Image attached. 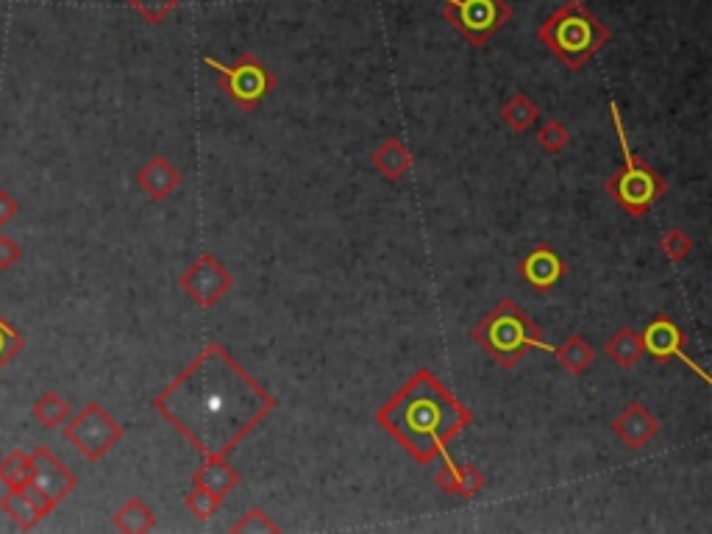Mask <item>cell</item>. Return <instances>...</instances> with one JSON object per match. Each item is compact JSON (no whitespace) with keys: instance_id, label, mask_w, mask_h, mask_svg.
Instances as JSON below:
<instances>
[{"instance_id":"6da1fadb","label":"cell","mask_w":712,"mask_h":534,"mask_svg":"<svg viewBox=\"0 0 712 534\" xmlns=\"http://www.w3.org/2000/svg\"><path fill=\"white\" fill-rule=\"evenodd\" d=\"M279 407L223 348L209 343L153 398V409L204 457H229Z\"/></svg>"},{"instance_id":"7a4b0ae2","label":"cell","mask_w":712,"mask_h":534,"mask_svg":"<svg viewBox=\"0 0 712 534\" xmlns=\"http://www.w3.org/2000/svg\"><path fill=\"white\" fill-rule=\"evenodd\" d=\"M376 423L407 448L420 465L445 457V445L473 423L465 409L429 368H420L398 393L376 412Z\"/></svg>"},{"instance_id":"3957f363","label":"cell","mask_w":712,"mask_h":534,"mask_svg":"<svg viewBox=\"0 0 712 534\" xmlns=\"http://www.w3.org/2000/svg\"><path fill=\"white\" fill-rule=\"evenodd\" d=\"M473 343L482 348L496 365L512 370L529 351H546L554 354V345L548 343L543 329L534 323L523 306L512 298L498 301L471 331Z\"/></svg>"},{"instance_id":"277c9868","label":"cell","mask_w":712,"mask_h":534,"mask_svg":"<svg viewBox=\"0 0 712 534\" xmlns=\"http://www.w3.org/2000/svg\"><path fill=\"white\" fill-rule=\"evenodd\" d=\"M537 39L554 53L565 67L579 70L610 42V28L579 0L562 3L543 26L537 28Z\"/></svg>"},{"instance_id":"5b68a950","label":"cell","mask_w":712,"mask_h":534,"mask_svg":"<svg viewBox=\"0 0 712 534\" xmlns=\"http://www.w3.org/2000/svg\"><path fill=\"white\" fill-rule=\"evenodd\" d=\"M610 115H612V126H615V137H618V145H621V156H623V167L618 173H612L610 181H607V192L615 204L621 206L626 215L632 217H643L646 212H651V206L660 201L668 184L665 178L654 170V167L637 156L629 145V137H626V128H623V117L618 112V103L610 101Z\"/></svg>"},{"instance_id":"8992f818","label":"cell","mask_w":712,"mask_h":534,"mask_svg":"<svg viewBox=\"0 0 712 534\" xmlns=\"http://www.w3.org/2000/svg\"><path fill=\"white\" fill-rule=\"evenodd\" d=\"M204 64L215 70L220 89L242 112H256L259 103L265 101L270 92H276V76L267 70V64L259 62L256 53H242L234 64H223L206 56Z\"/></svg>"},{"instance_id":"52a82bcc","label":"cell","mask_w":712,"mask_h":534,"mask_svg":"<svg viewBox=\"0 0 712 534\" xmlns=\"http://www.w3.org/2000/svg\"><path fill=\"white\" fill-rule=\"evenodd\" d=\"M443 17L457 28V34L473 48L496 37L507 26L512 9L504 0H440Z\"/></svg>"},{"instance_id":"ba28073f","label":"cell","mask_w":712,"mask_h":534,"mask_svg":"<svg viewBox=\"0 0 712 534\" xmlns=\"http://www.w3.org/2000/svg\"><path fill=\"white\" fill-rule=\"evenodd\" d=\"M64 440L73 448H78V454L84 459L98 462L123 440V426L98 401H89L78 415L67 418V423H64Z\"/></svg>"},{"instance_id":"9c48e42d","label":"cell","mask_w":712,"mask_h":534,"mask_svg":"<svg viewBox=\"0 0 712 534\" xmlns=\"http://www.w3.org/2000/svg\"><path fill=\"white\" fill-rule=\"evenodd\" d=\"M178 284H181V290L187 293L190 301H195L201 309H209L223 295L231 293L234 276H231L229 267L223 265L215 254H201L178 276Z\"/></svg>"},{"instance_id":"30bf717a","label":"cell","mask_w":712,"mask_h":534,"mask_svg":"<svg viewBox=\"0 0 712 534\" xmlns=\"http://www.w3.org/2000/svg\"><path fill=\"white\" fill-rule=\"evenodd\" d=\"M28 457H31V479H28V487H34L39 496L48 498L53 507H59L64 498L70 496L78 487L76 473L70 471L48 445H37Z\"/></svg>"},{"instance_id":"8fae6325","label":"cell","mask_w":712,"mask_h":534,"mask_svg":"<svg viewBox=\"0 0 712 534\" xmlns=\"http://www.w3.org/2000/svg\"><path fill=\"white\" fill-rule=\"evenodd\" d=\"M685 340L687 337L682 326H679L676 320L668 318V315H657V318L651 320L649 326L643 329V334H640L643 354H649L654 362H660L662 365V362H671V359H682L687 368L696 370L704 382H710V376L685 354Z\"/></svg>"},{"instance_id":"7c38bea8","label":"cell","mask_w":712,"mask_h":534,"mask_svg":"<svg viewBox=\"0 0 712 534\" xmlns=\"http://www.w3.org/2000/svg\"><path fill=\"white\" fill-rule=\"evenodd\" d=\"M518 273H521V279L532 287L534 293H548L565 276V262H562V256L551 245L537 242L532 251L521 259Z\"/></svg>"},{"instance_id":"4fadbf2b","label":"cell","mask_w":712,"mask_h":534,"mask_svg":"<svg viewBox=\"0 0 712 534\" xmlns=\"http://www.w3.org/2000/svg\"><path fill=\"white\" fill-rule=\"evenodd\" d=\"M0 509H3V515L12 518V523L20 532H31V529L45 521L56 507H53L48 498L39 496L34 487H28L26 484V487H14L9 493H3Z\"/></svg>"},{"instance_id":"5bb4252c","label":"cell","mask_w":712,"mask_h":534,"mask_svg":"<svg viewBox=\"0 0 712 534\" xmlns=\"http://www.w3.org/2000/svg\"><path fill=\"white\" fill-rule=\"evenodd\" d=\"M612 432L626 448L640 451L660 434V420L654 418L640 401H632L629 407H623L618 418L612 420Z\"/></svg>"},{"instance_id":"9a60e30c","label":"cell","mask_w":712,"mask_h":534,"mask_svg":"<svg viewBox=\"0 0 712 534\" xmlns=\"http://www.w3.org/2000/svg\"><path fill=\"white\" fill-rule=\"evenodd\" d=\"M434 487L445 496L476 498L484 490V476L476 465H457L445 454L443 471L434 473Z\"/></svg>"},{"instance_id":"2e32d148","label":"cell","mask_w":712,"mask_h":534,"mask_svg":"<svg viewBox=\"0 0 712 534\" xmlns=\"http://www.w3.org/2000/svg\"><path fill=\"white\" fill-rule=\"evenodd\" d=\"M137 187H140L148 198H153V201H167V198L181 187V173H178V167L173 165L170 159L153 156V159H148V162L140 167Z\"/></svg>"},{"instance_id":"e0dca14e","label":"cell","mask_w":712,"mask_h":534,"mask_svg":"<svg viewBox=\"0 0 712 534\" xmlns=\"http://www.w3.org/2000/svg\"><path fill=\"white\" fill-rule=\"evenodd\" d=\"M192 484L198 487H206L209 493H217V496H229L240 487V473L231 468L226 457H206V462L192 473Z\"/></svg>"},{"instance_id":"ac0fdd59","label":"cell","mask_w":712,"mask_h":534,"mask_svg":"<svg viewBox=\"0 0 712 534\" xmlns=\"http://www.w3.org/2000/svg\"><path fill=\"white\" fill-rule=\"evenodd\" d=\"M370 162H373V167H376L387 181H398V178L404 176L409 167H412V151H409L404 140L387 137V140L373 151Z\"/></svg>"},{"instance_id":"d6986e66","label":"cell","mask_w":712,"mask_h":534,"mask_svg":"<svg viewBox=\"0 0 712 534\" xmlns=\"http://www.w3.org/2000/svg\"><path fill=\"white\" fill-rule=\"evenodd\" d=\"M607 356L612 359V365L621 370H632L643 359V345H640V334L629 326H623L610 337L607 343Z\"/></svg>"},{"instance_id":"ffe728a7","label":"cell","mask_w":712,"mask_h":534,"mask_svg":"<svg viewBox=\"0 0 712 534\" xmlns=\"http://www.w3.org/2000/svg\"><path fill=\"white\" fill-rule=\"evenodd\" d=\"M554 356H557V362H560L568 373L579 376V373H585V370L596 362V348L587 343L582 334H571L560 348H554Z\"/></svg>"},{"instance_id":"44dd1931","label":"cell","mask_w":712,"mask_h":534,"mask_svg":"<svg viewBox=\"0 0 712 534\" xmlns=\"http://www.w3.org/2000/svg\"><path fill=\"white\" fill-rule=\"evenodd\" d=\"M156 526L153 509L142 498H128L123 507L115 512V529L126 534H145Z\"/></svg>"},{"instance_id":"7402d4cb","label":"cell","mask_w":712,"mask_h":534,"mask_svg":"<svg viewBox=\"0 0 712 534\" xmlns=\"http://www.w3.org/2000/svg\"><path fill=\"white\" fill-rule=\"evenodd\" d=\"M501 117H504V123H507L512 131L526 134V131H532L534 123L540 120V109H537V103H534L526 92H515V95L504 103Z\"/></svg>"},{"instance_id":"603a6c76","label":"cell","mask_w":712,"mask_h":534,"mask_svg":"<svg viewBox=\"0 0 712 534\" xmlns=\"http://www.w3.org/2000/svg\"><path fill=\"white\" fill-rule=\"evenodd\" d=\"M31 415H34V420H39L45 429H59V426H64L67 418H70V404H67L64 395L48 390V393H42L37 401H34Z\"/></svg>"},{"instance_id":"cb8c5ba5","label":"cell","mask_w":712,"mask_h":534,"mask_svg":"<svg viewBox=\"0 0 712 534\" xmlns=\"http://www.w3.org/2000/svg\"><path fill=\"white\" fill-rule=\"evenodd\" d=\"M31 479V457L26 451H12V454H3L0 457V482L6 484V490L14 487H26Z\"/></svg>"},{"instance_id":"d4e9b609","label":"cell","mask_w":712,"mask_h":534,"mask_svg":"<svg viewBox=\"0 0 712 534\" xmlns=\"http://www.w3.org/2000/svg\"><path fill=\"white\" fill-rule=\"evenodd\" d=\"M223 501H226L223 496L209 493L206 487L192 484V490L187 493V498H184V507L190 509V515H195L198 521H212L217 512H220V507H223Z\"/></svg>"},{"instance_id":"484cf974","label":"cell","mask_w":712,"mask_h":534,"mask_svg":"<svg viewBox=\"0 0 712 534\" xmlns=\"http://www.w3.org/2000/svg\"><path fill=\"white\" fill-rule=\"evenodd\" d=\"M537 142H540L543 151L551 153V156H557V153H562L565 148H568L571 131H568V126H565L562 120H548L546 126L537 131Z\"/></svg>"},{"instance_id":"4316f807","label":"cell","mask_w":712,"mask_h":534,"mask_svg":"<svg viewBox=\"0 0 712 534\" xmlns=\"http://www.w3.org/2000/svg\"><path fill=\"white\" fill-rule=\"evenodd\" d=\"M231 532L234 534H267V532H281V526L276 521H270V515H267L265 509H248L245 515H242L240 521L231 526Z\"/></svg>"},{"instance_id":"83f0119b","label":"cell","mask_w":712,"mask_h":534,"mask_svg":"<svg viewBox=\"0 0 712 534\" xmlns=\"http://www.w3.org/2000/svg\"><path fill=\"white\" fill-rule=\"evenodd\" d=\"M126 3L134 9V12L140 14L145 23L159 26V23H165L167 14L173 12L181 0H126Z\"/></svg>"},{"instance_id":"f1b7e54d","label":"cell","mask_w":712,"mask_h":534,"mask_svg":"<svg viewBox=\"0 0 712 534\" xmlns=\"http://www.w3.org/2000/svg\"><path fill=\"white\" fill-rule=\"evenodd\" d=\"M26 348V337L23 331H17L12 323L0 318V370L6 368L12 359H17V354Z\"/></svg>"},{"instance_id":"f546056e","label":"cell","mask_w":712,"mask_h":534,"mask_svg":"<svg viewBox=\"0 0 712 534\" xmlns=\"http://www.w3.org/2000/svg\"><path fill=\"white\" fill-rule=\"evenodd\" d=\"M660 248H662V254H665V259H671V262H682V259H687V256H690V251H693V240H690V234H687V231L671 229L660 240Z\"/></svg>"},{"instance_id":"4dcf8cb0","label":"cell","mask_w":712,"mask_h":534,"mask_svg":"<svg viewBox=\"0 0 712 534\" xmlns=\"http://www.w3.org/2000/svg\"><path fill=\"white\" fill-rule=\"evenodd\" d=\"M20 259H23L20 242L12 240L9 234H0V270H9V267L17 265Z\"/></svg>"},{"instance_id":"1f68e13d","label":"cell","mask_w":712,"mask_h":534,"mask_svg":"<svg viewBox=\"0 0 712 534\" xmlns=\"http://www.w3.org/2000/svg\"><path fill=\"white\" fill-rule=\"evenodd\" d=\"M17 212H20V204L14 201L9 192L0 187V226H6L12 217H17Z\"/></svg>"},{"instance_id":"d6a6232c","label":"cell","mask_w":712,"mask_h":534,"mask_svg":"<svg viewBox=\"0 0 712 534\" xmlns=\"http://www.w3.org/2000/svg\"><path fill=\"white\" fill-rule=\"evenodd\" d=\"M0 457H3V451H0Z\"/></svg>"}]
</instances>
